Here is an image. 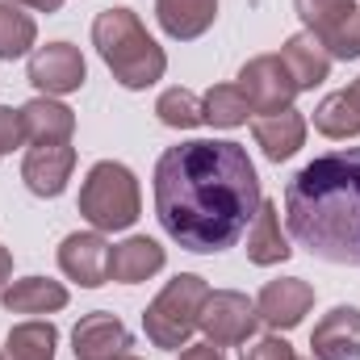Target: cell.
Returning <instances> with one entry per match:
<instances>
[{
    "mask_svg": "<svg viewBox=\"0 0 360 360\" xmlns=\"http://www.w3.org/2000/svg\"><path fill=\"white\" fill-rule=\"evenodd\" d=\"M164 269V248L147 235H134L117 248H109V281H122V285H139L147 276Z\"/></svg>",
    "mask_w": 360,
    "mask_h": 360,
    "instance_id": "9a60e30c",
    "label": "cell"
},
{
    "mask_svg": "<svg viewBox=\"0 0 360 360\" xmlns=\"http://www.w3.org/2000/svg\"><path fill=\"white\" fill-rule=\"evenodd\" d=\"M248 113H252V105H248V96H243L239 84H218V89H210L201 96V117L210 126L231 130V126H243Z\"/></svg>",
    "mask_w": 360,
    "mask_h": 360,
    "instance_id": "7402d4cb",
    "label": "cell"
},
{
    "mask_svg": "<svg viewBox=\"0 0 360 360\" xmlns=\"http://www.w3.org/2000/svg\"><path fill=\"white\" fill-rule=\"evenodd\" d=\"M297 4V17L306 21V30L314 38H327L348 13H356V0H293Z\"/></svg>",
    "mask_w": 360,
    "mask_h": 360,
    "instance_id": "d4e9b609",
    "label": "cell"
},
{
    "mask_svg": "<svg viewBox=\"0 0 360 360\" xmlns=\"http://www.w3.org/2000/svg\"><path fill=\"white\" fill-rule=\"evenodd\" d=\"M34 38H38L34 21H30L25 13H17L13 4L0 0V59H17V55H25V51L34 46Z\"/></svg>",
    "mask_w": 360,
    "mask_h": 360,
    "instance_id": "cb8c5ba5",
    "label": "cell"
},
{
    "mask_svg": "<svg viewBox=\"0 0 360 360\" xmlns=\"http://www.w3.org/2000/svg\"><path fill=\"white\" fill-rule=\"evenodd\" d=\"M55 344H59V331L51 323H17L8 331L0 360H55Z\"/></svg>",
    "mask_w": 360,
    "mask_h": 360,
    "instance_id": "44dd1931",
    "label": "cell"
},
{
    "mask_svg": "<svg viewBox=\"0 0 360 360\" xmlns=\"http://www.w3.org/2000/svg\"><path fill=\"white\" fill-rule=\"evenodd\" d=\"M260 176L239 143L193 139L155 164V218L184 252L210 256L239 243L260 210Z\"/></svg>",
    "mask_w": 360,
    "mask_h": 360,
    "instance_id": "6da1fadb",
    "label": "cell"
},
{
    "mask_svg": "<svg viewBox=\"0 0 360 360\" xmlns=\"http://www.w3.org/2000/svg\"><path fill=\"white\" fill-rule=\"evenodd\" d=\"M89 68H84V55L72 46V42H51V46H38L30 55V84L46 96H63V92H76L84 84Z\"/></svg>",
    "mask_w": 360,
    "mask_h": 360,
    "instance_id": "ba28073f",
    "label": "cell"
},
{
    "mask_svg": "<svg viewBox=\"0 0 360 360\" xmlns=\"http://www.w3.org/2000/svg\"><path fill=\"white\" fill-rule=\"evenodd\" d=\"M21 122L30 143H68L76 130V113L51 96H34L30 105H21Z\"/></svg>",
    "mask_w": 360,
    "mask_h": 360,
    "instance_id": "d6986e66",
    "label": "cell"
},
{
    "mask_svg": "<svg viewBox=\"0 0 360 360\" xmlns=\"http://www.w3.org/2000/svg\"><path fill=\"white\" fill-rule=\"evenodd\" d=\"M256 323H260V314H256V306H252L243 293H235V289H218V293L205 297V306H201V323H197V327L205 331L210 344L231 348V344H248V340L256 335Z\"/></svg>",
    "mask_w": 360,
    "mask_h": 360,
    "instance_id": "8992f818",
    "label": "cell"
},
{
    "mask_svg": "<svg viewBox=\"0 0 360 360\" xmlns=\"http://www.w3.org/2000/svg\"><path fill=\"white\" fill-rule=\"evenodd\" d=\"M0 297L8 306V314H51V310H63L68 306V289L59 281H46V276L13 281V285H4Z\"/></svg>",
    "mask_w": 360,
    "mask_h": 360,
    "instance_id": "ffe728a7",
    "label": "cell"
},
{
    "mask_svg": "<svg viewBox=\"0 0 360 360\" xmlns=\"http://www.w3.org/2000/svg\"><path fill=\"white\" fill-rule=\"evenodd\" d=\"M285 226L310 256L360 269V147L319 155L289 180Z\"/></svg>",
    "mask_w": 360,
    "mask_h": 360,
    "instance_id": "7a4b0ae2",
    "label": "cell"
},
{
    "mask_svg": "<svg viewBox=\"0 0 360 360\" xmlns=\"http://www.w3.org/2000/svg\"><path fill=\"white\" fill-rule=\"evenodd\" d=\"M314 306V289L302 276H285V281H269L256 297V314L260 323H269L272 331H293Z\"/></svg>",
    "mask_w": 360,
    "mask_h": 360,
    "instance_id": "9c48e42d",
    "label": "cell"
},
{
    "mask_svg": "<svg viewBox=\"0 0 360 360\" xmlns=\"http://www.w3.org/2000/svg\"><path fill=\"white\" fill-rule=\"evenodd\" d=\"M25 139V122H21V109H0V155L4 151H17Z\"/></svg>",
    "mask_w": 360,
    "mask_h": 360,
    "instance_id": "83f0119b",
    "label": "cell"
},
{
    "mask_svg": "<svg viewBox=\"0 0 360 360\" xmlns=\"http://www.w3.org/2000/svg\"><path fill=\"white\" fill-rule=\"evenodd\" d=\"M289 256H293V248L281 235V210L272 201H260V210L248 226V260L252 264H285Z\"/></svg>",
    "mask_w": 360,
    "mask_h": 360,
    "instance_id": "ac0fdd59",
    "label": "cell"
},
{
    "mask_svg": "<svg viewBox=\"0 0 360 360\" xmlns=\"http://www.w3.org/2000/svg\"><path fill=\"white\" fill-rule=\"evenodd\" d=\"M210 297V285L193 272H180L176 281L164 285V293L147 306L143 314V327H147V340L155 348H184L188 335L197 331L201 323V306Z\"/></svg>",
    "mask_w": 360,
    "mask_h": 360,
    "instance_id": "5b68a950",
    "label": "cell"
},
{
    "mask_svg": "<svg viewBox=\"0 0 360 360\" xmlns=\"http://www.w3.org/2000/svg\"><path fill=\"white\" fill-rule=\"evenodd\" d=\"M155 17H160L168 38L193 42V38H201L214 25L218 0H155Z\"/></svg>",
    "mask_w": 360,
    "mask_h": 360,
    "instance_id": "2e32d148",
    "label": "cell"
},
{
    "mask_svg": "<svg viewBox=\"0 0 360 360\" xmlns=\"http://www.w3.org/2000/svg\"><path fill=\"white\" fill-rule=\"evenodd\" d=\"M180 360H226V356H222V348H218V344H210V340H205V344L184 348V352H180Z\"/></svg>",
    "mask_w": 360,
    "mask_h": 360,
    "instance_id": "f546056e",
    "label": "cell"
},
{
    "mask_svg": "<svg viewBox=\"0 0 360 360\" xmlns=\"http://www.w3.org/2000/svg\"><path fill=\"white\" fill-rule=\"evenodd\" d=\"M243 360H297V356H293V348H289L281 335H269V340H260L256 348H248Z\"/></svg>",
    "mask_w": 360,
    "mask_h": 360,
    "instance_id": "f1b7e54d",
    "label": "cell"
},
{
    "mask_svg": "<svg viewBox=\"0 0 360 360\" xmlns=\"http://www.w3.org/2000/svg\"><path fill=\"white\" fill-rule=\"evenodd\" d=\"M72 344H76V360H109V356L130 352V331H126L122 319L96 310V314H89V319L76 323Z\"/></svg>",
    "mask_w": 360,
    "mask_h": 360,
    "instance_id": "4fadbf2b",
    "label": "cell"
},
{
    "mask_svg": "<svg viewBox=\"0 0 360 360\" xmlns=\"http://www.w3.org/2000/svg\"><path fill=\"white\" fill-rule=\"evenodd\" d=\"M109 360H139L134 352H122V356H109Z\"/></svg>",
    "mask_w": 360,
    "mask_h": 360,
    "instance_id": "836d02e7",
    "label": "cell"
},
{
    "mask_svg": "<svg viewBox=\"0 0 360 360\" xmlns=\"http://www.w3.org/2000/svg\"><path fill=\"white\" fill-rule=\"evenodd\" d=\"M72 168H76V147H68V143H38V147L25 151L21 180L38 197H59L68 188V180H72Z\"/></svg>",
    "mask_w": 360,
    "mask_h": 360,
    "instance_id": "30bf717a",
    "label": "cell"
},
{
    "mask_svg": "<svg viewBox=\"0 0 360 360\" xmlns=\"http://www.w3.org/2000/svg\"><path fill=\"white\" fill-rule=\"evenodd\" d=\"M281 59H285V68H289L297 92L323 84L327 72H331V55H327V46H323L310 30H306V34H293V38L285 42V51H281Z\"/></svg>",
    "mask_w": 360,
    "mask_h": 360,
    "instance_id": "e0dca14e",
    "label": "cell"
},
{
    "mask_svg": "<svg viewBox=\"0 0 360 360\" xmlns=\"http://www.w3.org/2000/svg\"><path fill=\"white\" fill-rule=\"evenodd\" d=\"M155 113H160V122L172 126V130H193V126L205 122V117H201V96H193L188 89H168L155 101Z\"/></svg>",
    "mask_w": 360,
    "mask_h": 360,
    "instance_id": "484cf974",
    "label": "cell"
},
{
    "mask_svg": "<svg viewBox=\"0 0 360 360\" xmlns=\"http://www.w3.org/2000/svg\"><path fill=\"white\" fill-rule=\"evenodd\" d=\"M80 214L96 231H126L139 218V180L126 164L101 160L80 184Z\"/></svg>",
    "mask_w": 360,
    "mask_h": 360,
    "instance_id": "277c9868",
    "label": "cell"
},
{
    "mask_svg": "<svg viewBox=\"0 0 360 360\" xmlns=\"http://www.w3.org/2000/svg\"><path fill=\"white\" fill-rule=\"evenodd\" d=\"M59 269L72 281H80L84 289H96L109 281V243L101 239V231H76L63 239L59 248Z\"/></svg>",
    "mask_w": 360,
    "mask_h": 360,
    "instance_id": "8fae6325",
    "label": "cell"
},
{
    "mask_svg": "<svg viewBox=\"0 0 360 360\" xmlns=\"http://www.w3.org/2000/svg\"><path fill=\"white\" fill-rule=\"evenodd\" d=\"M314 360H360V310L335 306L310 335Z\"/></svg>",
    "mask_w": 360,
    "mask_h": 360,
    "instance_id": "7c38bea8",
    "label": "cell"
},
{
    "mask_svg": "<svg viewBox=\"0 0 360 360\" xmlns=\"http://www.w3.org/2000/svg\"><path fill=\"white\" fill-rule=\"evenodd\" d=\"M314 126L327 139H356L360 134V109L348 101V92H331L319 109H314Z\"/></svg>",
    "mask_w": 360,
    "mask_h": 360,
    "instance_id": "603a6c76",
    "label": "cell"
},
{
    "mask_svg": "<svg viewBox=\"0 0 360 360\" xmlns=\"http://www.w3.org/2000/svg\"><path fill=\"white\" fill-rule=\"evenodd\" d=\"M92 46L101 51L113 80L126 89H151L168 72L164 46L143 30V21L130 8H105L92 21Z\"/></svg>",
    "mask_w": 360,
    "mask_h": 360,
    "instance_id": "3957f363",
    "label": "cell"
},
{
    "mask_svg": "<svg viewBox=\"0 0 360 360\" xmlns=\"http://www.w3.org/2000/svg\"><path fill=\"white\" fill-rule=\"evenodd\" d=\"M323 46H327V55L331 59H360V8L356 13H348L327 38H319Z\"/></svg>",
    "mask_w": 360,
    "mask_h": 360,
    "instance_id": "4316f807",
    "label": "cell"
},
{
    "mask_svg": "<svg viewBox=\"0 0 360 360\" xmlns=\"http://www.w3.org/2000/svg\"><path fill=\"white\" fill-rule=\"evenodd\" d=\"M348 101H352V105H356V109H360V80H356V84H352V89H348Z\"/></svg>",
    "mask_w": 360,
    "mask_h": 360,
    "instance_id": "d6a6232c",
    "label": "cell"
},
{
    "mask_svg": "<svg viewBox=\"0 0 360 360\" xmlns=\"http://www.w3.org/2000/svg\"><path fill=\"white\" fill-rule=\"evenodd\" d=\"M13 4H30V8H38V13H59V8H63V0H13Z\"/></svg>",
    "mask_w": 360,
    "mask_h": 360,
    "instance_id": "4dcf8cb0",
    "label": "cell"
},
{
    "mask_svg": "<svg viewBox=\"0 0 360 360\" xmlns=\"http://www.w3.org/2000/svg\"><path fill=\"white\" fill-rule=\"evenodd\" d=\"M252 134H256L260 151L269 155L272 164H281V160H289V155L302 151V143H306V117L297 109H281V113H269V117H256Z\"/></svg>",
    "mask_w": 360,
    "mask_h": 360,
    "instance_id": "5bb4252c",
    "label": "cell"
},
{
    "mask_svg": "<svg viewBox=\"0 0 360 360\" xmlns=\"http://www.w3.org/2000/svg\"><path fill=\"white\" fill-rule=\"evenodd\" d=\"M8 272H13V256H8V248H0V293L8 285Z\"/></svg>",
    "mask_w": 360,
    "mask_h": 360,
    "instance_id": "1f68e13d",
    "label": "cell"
},
{
    "mask_svg": "<svg viewBox=\"0 0 360 360\" xmlns=\"http://www.w3.org/2000/svg\"><path fill=\"white\" fill-rule=\"evenodd\" d=\"M239 89L248 96L252 113H281L297 96V84H293V76H289V68H285L281 55H260V59L243 63Z\"/></svg>",
    "mask_w": 360,
    "mask_h": 360,
    "instance_id": "52a82bcc",
    "label": "cell"
}]
</instances>
